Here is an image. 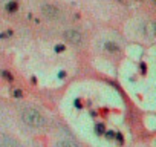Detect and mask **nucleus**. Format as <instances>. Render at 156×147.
I'll list each match as a JSON object with an SVG mask.
<instances>
[{
	"label": "nucleus",
	"instance_id": "obj_1",
	"mask_svg": "<svg viewBox=\"0 0 156 147\" xmlns=\"http://www.w3.org/2000/svg\"><path fill=\"white\" fill-rule=\"evenodd\" d=\"M20 117H22V121H23L28 127H32V129H43V127H46V124H48L46 117H44L40 110L32 109V107L23 109L22 113H20Z\"/></svg>",
	"mask_w": 156,
	"mask_h": 147
},
{
	"label": "nucleus",
	"instance_id": "obj_2",
	"mask_svg": "<svg viewBox=\"0 0 156 147\" xmlns=\"http://www.w3.org/2000/svg\"><path fill=\"white\" fill-rule=\"evenodd\" d=\"M63 37L70 45H81L83 43V34L80 31H76V29H67Z\"/></svg>",
	"mask_w": 156,
	"mask_h": 147
},
{
	"label": "nucleus",
	"instance_id": "obj_3",
	"mask_svg": "<svg viewBox=\"0 0 156 147\" xmlns=\"http://www.w3.org/2000/svg\"><path fill=\"white\" fill-rule=\"evenodd\" d=\"M41 13H43V16H46V17H49V19H52V20H57V19L61 17V11H60L57 6L49 5V3H46V5L41 6Z\"/></svg>",
	"mask_w": 156,
	"mask_h": 147
},
{
	"label": "nucleus",
	"instance_id": "obj_4",
	"mask_svg": "<svg viewBox=\"0 0 156 147\" xmlns=\"http://www.w3.org/2000/svg\"><path fill=\"white\" fill-rule=\"evenodd\" d=\"M0 147H22L19 144V141H16L14 138H9V136H5L0 142Z\"/></svg>",
	"mask_w": 156,
	"mask_h": 147
},
{
	"label": "nucleus",
	"instance_id": "obj_5",
	"mask_svg": "<svg viewBox=\"0 0 156 147\" xmlns=\"http://www.w3.org/2000/svg\"><path fill=\"white\" fill-rule=\"evenodd\" d=\"M144 34H147V37L153 38L154 37V23L148 22L147 25H144Z\"/></svg>",
	"mask_w": 156,
	"mask_h": 147
},
{
	"label": "nucleus",
	"instance_id": "obj_6",
	"mask_svg": "<svg viewBox=\"0 0 156 147\" xmlns=\"http://www.w3.org/2000/svg\"><path fill=\"white\" fill-rule=\"evenodd\" d=\"M104 49L109 51V52H118L121 48H119L116 43H113V41H106V43H104Z\"/></svg>",
	"mask_w": 156,
	"mask_h": 147
},
{
	"label": "nucleus",
	"instance_id": "obj_7",
	"mask_svg": "<svg viewBox=\"0 0 156 147\" xmlns=\"http://www.w3.org/2000/svg\"><path fill=\"white\" fill-rule=\"evenodd\" d=\"M57 147H80L76 142H73V141H69V139H64V141H60L58 144H57Z\"/></svg>",
	"mask_w": 156,
	"mask_h": 147
},
{
	"label": "nucleus",
	"instance_id": "obj_8",
	"mask_svg": "<svg viewBox=\"0 0 156 147\" xmlns=\"http://www.w3.org/2000/svg\"><path fill=\"white\" fill-rule=\"evenodd\" d=\"M6 11L11 13V14H14V13L17 11V3H16V2H9V3H6Z\"/></svg>",
	"mask_w": 156,
	"mask_h": 147
},
{
	"label": "nucleus",
	"instance_id": "obj_9",
	"mask_svg": "<svg viewBox=\"0 0 156 147\" xmlns=\"http://www.w3.org/2000/svg\"><path fill=\"white\" fill-rule=\"evenodd\" d=\"M95 132H97L98 135H104V132H106V127H104V124L98 123V124L95 126Z\"/></svg>",
	"mask_w": 156,
	"mask_h": 147
},
{
	"label": "nucleus",
	"instance_id": "obj_10",
	"mask_svg": "<svg viewBox=\"0 0 156 147\" xmlns=\"http://www.w3.org/2000/svg\"><path fill=\"white\" fill-rule=\"evenodd\" d=\"M2 77H3V78H6V80H12L11 72H8V70H3V72H2Z\"/></svg>",
	"mask_w": 156,
	"mask_h": 147
},
{
	"label": "nucleus",
	"instance_id": "obj_11",
	"mask_svg": "<svg viewBox=\"0 0 156 147\" xmlns=\"http://www.w3.org/2000/svg\"><path fill=\"white\" fill-rule=\"evenodd\" d=\"M104 135H106L109 139H113V138H115V133H113L112 130H107V132H104Z\"/></svg>",
	"mask_w": 156,
	"mask_h": 147
},
{
	"label": "nucleus",
	"instance_id": "obj_12",
	"mask_svg": "<svg viewBox=\"0 0 156 147\" xmlns=\"http://www.w3.org/2000/svg\"><path fill=\"white\" fill-rule=\"evenodd\" d=\"M22 95H23V92H22L20 89H16V91H14V97H16V98H22Z\"/></svg>",
	"mask_w": 156,
	"mask_h": 147
},
{
	"label": "nucleus",
	"instance_id": "obj_13",
	"mask_svg": "<svg viewBox=\"0 0 156 147\" xmlns=\"http://www.w3.org/2000/svg\"><path fill=\"white\" fill-rule=\"evenodd\" d=\"M11 35H12V32H11V31H8V32L0 34V38H8V37H11Z\"/></svg>",
	"mask_w": 156,
	"mask_h": 147
},
{
	"label": "nucleus",
	"instance_id": "obj_14",
	"mask_svg": "<svg viewBox=\"0 0 156 147\" xmlns=\"http://www.w3.org/2000/svg\"><path fill=\"white\" fill-rule=\"evenodd\" d=\"M55 51H57V52H63V51H64V46H63V45H57V46H55Z\"/></svg>",
	"mask_w": 156,
	"mask_h": 147
},
{
	"label": "nucleus",
	"instance_id": "obj_15",
	"mask_svg": "<svg viewBox=\"0 0 156 147\" xmlns=\"http://www.w3.org/2000/svg\"><path fill=\"white\" fill-rule=\"evenodd\" d=\"M115 138H116V141L122 142V135H121V133H115Z\"/></svg>",
	"mask_w": 156,
	"mask_h": 147
}]
</instances>
